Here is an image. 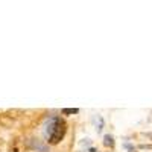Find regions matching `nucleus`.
<instances>
[{"mask_svg":"<svg viewBox=\"0 0 152 152\" xmlns=\"http://www.w3.org/2000/svg\"><path fill=\"white\" fill-rule=\"evenodd\" d=\"M67 131V126L65 123L61 120L59 117H53L50 120V125L47 128V134H49V143L50 144H58L62 140V137Z\"/></svg>","mask_w":152,"mask_h":152,"instance_id":"nucleus-1","label":"nucleus"},{"mask_svg":"<svg viewBox=\"0 0 152 152\" xmlns=\"http://www.w3.org/2000/svg\"><path fill=\"white\" fill-rule=\"evenodd\" d=\"M62 113L64 114H76L78 110H62Z\"/></svg>","mask_w":152,"mask_h":152,"instance_id":"nucleus-3","label":"nucleus"},{"mask_svg":"<svg viewBox=\"0 0 152 152\" xmlns=\"http://www.w3.org/2000/svg\"><path fill=\"white\" fill-rule=\"evenodd\" d=\"M105 144H107V146L110 144V146H111V144H113V137H111V135H105Z\"/></svg>","mask_w":152,"mask_h":152,"instance_id":"nucleus-2","label":"nucleus"}]
</instances>
